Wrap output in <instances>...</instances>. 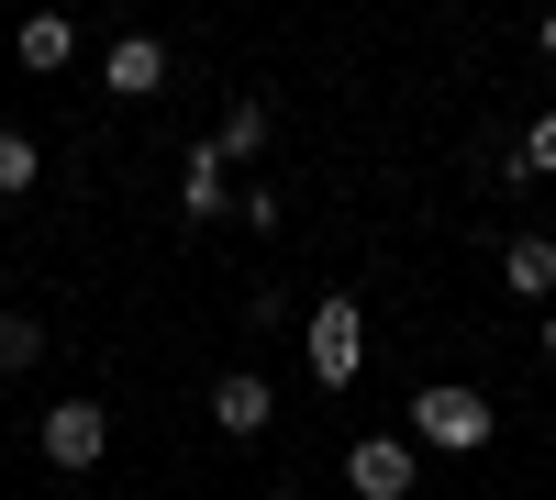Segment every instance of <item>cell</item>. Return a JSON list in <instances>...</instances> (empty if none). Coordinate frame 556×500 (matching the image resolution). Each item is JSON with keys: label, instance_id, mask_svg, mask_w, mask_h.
<instances>
[{"label": "cell", "instance_id": "4", "mask_svg": "<svg viewBox=\"0 0 556 500\" xmlns=\"http://www.w3.org/2000/svg\"><path fill=\"white\" fill-rule=\"evenodd\" d=\"M412 478H424V445L412 434H356L345 445V489L356 500H412Z\"/></svg>", "mask_w": 556, "mask_h": 500}, {"label": "cell", "instance_id": "12", "mask_svg": "<svg viewBox=\"0 0 556 500\" xmlns=\"http://www.w3.org/2000/svg\"><path fill=\"white\" fill-rule=\"evenodd\" d=\"M34 178H45V145H34V133H12V123H0V201H23Z\"/></svg>", "mask_w": 556, "mask_h": 500}, {"label": "cell", "instance_id": "6", "mask_svg": "<svg viewBox=\"0 0 556 500\" xmlns=\"http://www.w3.org/2000/svg\"><path fill=\"white\" fill-rule=\"evenodd\" d=\"M101 89H112V101H156V89H167V44H156V34H112Z\"/></svg>", "mask_w": 556, "mask_h": 500}, {"label": "cell", "instance_id": "17", "mask_svg": "<svg viewBox=\"0 0 556 500\" xmlns=\"http://www.w3.org/2000/svg\"><path fill=\"white\" fill-rule=\"evenodd\" d=\"M267 500H301V489H267Z\"/></svg>", "mask_w": 556, "mask_h": 500}, {"label": "cell", "instance_id": "16", "mask_svg": "<svg viewBox=\"0 0 556 500\" xmlns=\"http://www.w3.org/2000/svg\"><path fill=\"white\" fill-rule=\"evenodd\" d=\"M545 56H556V12H545Z\"/></svg>", "mask_w": 556, "mask_h": 500}, {"label": "cell", "instance_id": "8", "mask_svg": "<svg viewBox=\"0 0 556 500\" xmlns=\"http://www.w3.org/2000/svg\"><path fill=\"white\" fill-rule=\"evenodd\" d=\"M178 211H190V222L235 211V167H223V145H190V167H178Z\"/></svg>", "mask_w": 556, "mask_h": 500}, {"label": "cell", "instance_id": "1", "mask_svg": "<svg viewBox=\"0 0 556 500\" xmlns=\"http://www.w3.org/2000/svg\"><path fill=\"white\" fill-rule=\"evenodd\" d=\"M490 434H501L490 389H468V379H424L412 389V445H424V457H479Z\"/></svg>", "mask_w": 556, "mask_h": 500}, {"label": "cell", "instance_id": "3", "mask_svg": "<svg viewBox=\"0 0 556 500\" xmlns=\"http://www.w3.org/2000/svg\"><path fill=\"white\" fill-rule=\"evenodd\" d=\"M34 457L56 467V478H89V467L112 457V412H101V400H89V389H78V400H56V412L34 423Z\"/></svg>", "mask_w": 556, "mask_h": 500}, {"label": "cell", "instance_id": "7", "mask_svg": "<svg viewBox=\"0 0 556 500\" xmlns=\"http://www.w3.org/2000/svg\"><path fill=\"white\" fill-rule=\"evenodd\" d=\"M501 290L556 311V234H513V245H501Z\"/></svg>", "mask_w": 556, "mask_h": 500}, {"label": "cell", "instance_id": "14", "mask_svg": "<svg viewBox=\"0 0 556 500\" xmlns=\"http://www.w3.org/2000/svg\"><path fill=\"white\" fill-rule=\"evenodd\" d=\"M235 211L256 222V234H278V211H290V201H278V190H267V178H245V190H235Z\"/></svg>", "mask_w": 556, "mask_h": 500}, {"label": "cell", "instance_id": "10", "mask_svg": "<svg viewBox=\"0 0 556 500\" xmlns=\"http://www.w3.org/2000/svg\"><path fill=\"white\" fill-rule=\"evenodd\" d=\"M267 133H278V112H267V101H235V112H223V167L267 156Z\"/></svg>", "mask_w": 556, "mask_h": 500}, {"label": "cell", "instance_id": "13", "mask_svg": "<svg viewBox=\"0 0 556 500\" xmlns=\"http://www.w3.org/2000/svg\"><path fill=\"white\" fill-rule=\"evenodd\" d=\"M534 178H556V112H534V133L513 145V190H534Z\"/></svg>", "mask_w": 556, "mask_h": 500}, {"label": "cell", "instance_id": "11", "mask_svg": "<svg viewBox=\"0 0 556 500\" xmlns=\"http://www.w3.org/2000/svg\"><path fill=\"white\" fill-rule=\"evenodd\" d=\"M23 368H45V323L34 311H0V379H23Z\"/></svg>", "mask_w": 556, "mask_h": 500}, {"label": "cell", "instance_id": "9", "mask_svg": "<svg viewBox=\"0 0 556 500\" xmlns=\"http://www.w3.org/2000/svg\"><path fill=\"white\" fill-rule=\"evenodd\" d=\"M12 56H23L34 78H56V67L78 56V23H67V12H23V34H12Z\"/></svg>", "mask_w": 556, "mask_h": 500}, {"label": "cell", "instance_id": "2", "mask_svg": "<svg viewBox=\"0 0 556 500\" xmlns=\"http://www.w3.org/2000/svg\"><path fill=\"white\" fill-rule=\"evenodd\" d=\"M301 368H312V389H356V379H367V300H356V290L312 300V323H301Z\"/></svg>", "mask_w": 556, "mask_h": 500}, {"label": "cell", "instance_id": "15", "mask_svg": "<svg viewBox=\"0 0 556 500\" xmlns=\"http://www.w3.org/2000/svg\"><path fill=\"white\" fill-rule=\"evenodd\" d=\"M545 356H556V311H545Z\"/></svg>", "mask_w": 556, "mask_h": 500}, {"label": "cell", "instance_id": "5", "mask_svg": "<svg viewBox=\"0 0 556 500\" xmlns=\"http://www.w3.org/2000/svg\"><path fill=\"white\" fill-rule=\"evenodd\" d=\"M267 423H278V389H267V368H223V379H212V434L256 445Z\"/></svg>", "mask_w": 556, "mask_h": 500}]
</instances>
